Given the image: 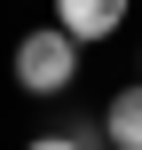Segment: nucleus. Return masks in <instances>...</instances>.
<instances>
[{"label":"nucleus","instance_id":"f257e3e1","mask_svg":"<svg viewBox=\"0 0 142 150\" xmlns=\"http://www.w3.org/2000/svg\"><path fill=\"white\" fill-rule=\"evenodd\" d=\"M71 79H79V40H71L63 24H32V32L16 40V87L40 95V103H55Z\"/></svg>","mask_w":142,"mask_h":150},{"label":"nucleus","instance_id":"20e7f679","mask_svg":"<svg viewBox=\"0 0 142 150\" xmlns=\"http://www.w3.org/2000/svg\"><path fill=\"white\" fill-rule=\"evenodd\" d=\"M24 150H87V142H79V134H32Z\"/></svg>","mask_w":142,"mask_h":150},{"label":"nucleus","instance_id":"7ed1b4c3","mask_svg":"<svg viewBox=\"0 0 142 150\" xmlns=\"http://www.w3.org/2000/svg\"><path fill=\"white\" fill-rule=\"evenodd\" d=\"M103 142H111V150H142V87H119V95H111Z\"/></svg>","mask_w":142,"mask_h":150},{"label":"nucleus","instance_id":"f03ea898","mask_svg":"<svg viewBox=\"0 0 142 150\" xmlns=\"http://www.w3.org/2000/svg\"><path fill=\"white\" fill-rule=\"evenodd\" d=\"M126 8H134V0H55V24H63L79 47H95V40H111V32L126 24Z\"/></svg>","mask_w":142,"mask_h":150}]
</instances>
